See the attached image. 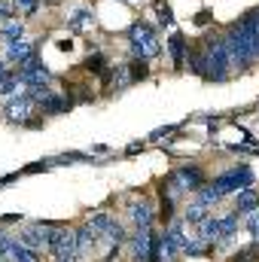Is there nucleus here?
Here are the masks:
<instances>
[{
	"label": "nucleus",
	"instance_id": "nucleus-1",
	"mask_svg": "<svg viewBox=\"0 0 259 262\" xmlns=\"http://www.w3.org/2000/svg\"><path fill=\"white\" fill-rule=\"evenodd\" d=\"M128 43H131V52H134V58H140V61H146V58H153V55H159V52H162V43H159L156 31H153L146 21H137V25H131Z\"/></svg>",
	"mask_w": 259,
	"mask_h": 262
},
{
	"label": "nucleus",
	"instance_id": "nucleus-2",
	"mask_svg": "<svg viewBox=\"0 0 259 262\" xmlns=\"http://www.w3.org/2000/svg\"><path fill=\"white\" fill-rule=\"evenodd\" d=\"M229 49H226V37L223 40H210L207 43V49H204V73L201 76H207V79H226L229 76Z\"/></svg>",
	"mask_w": 259,
	"mask_h": 262
},
{
	"label": "nucleus",
	"instance_id": "nucleus-3",
	"mask_svg": "<svg viewBox=\"0 0 259 262\" xmlns=\"http://www.w3.org/2000/svg\"><path fill=\"white\" fill-rule=\"evenodd\" d=\"M198 189H204V171L198 165H180L168 177V198L180 195V192H198Z\"/></svg>",
	"mask_w": 259,
	"mask_h": 262
},
{
	"label": "nucleus",
	"instance_id": "nucleus-4",
	"mask_svg": "<svg viewBox=\"0 0 259 262\" xmlns=\"http://www.w3.org/2000/svg\"><path fill=\"white\" fill-rule=\"evenodd\" d=\"M220 195H229V192H244V189H250L253 186V171L247 168V165H241V168H232V171H226V174H220L213 183H210Z\"/></svg>",
	"mask_w": 259,
	"mask_h": 262
},
{
	"label": "nucleus",
	"instance_id": "nucleus-5",
	"mask_svg": "<svg viewBox=\"0 0 259 262\" xmlns=\"http://www.w3.org/2000/svg\"><path fill=\"white\" fill-rule=\"evenodd\" d=\"M49 76H52L49 67L43 64L40 58H31L28 64H21V70H18V82L28 85V89H40V85H46Z\"/></svg>",
	"mask_w": 259,
	"mask_h": 262
},
{
	"label": "nucleus",
	"instance_id": "nucleus-6",
	"mask_svg": "<svg viewBox=\"0 0 259 262\" xmlns=\"http://www.w3.org/2000/svg\"><path fill=\"white\" fill-rule=\"evenodd\" d=\"M31 110H34V98H31L28 92L12 95V98L6 101V119H9V122H25V119L31 116Z\"/></svg>",
	"mask_w": 259,
	"mask_h": 262
},
{
	"label": "nucleus",
	"instance_id": "nucleus-7",
	"mask_svg": "<svg viewBox=\"0 0 259 262\" xmlns=\"http://www.w3.org/2000/svg\"><path fill=\"white\" fill-rule=\"evenodd\" d=\"M153 241H156L153 229H137V232L131 235V253H134V259L149 262V256H153Z\"/></svg>",
	"mask_w": 259,
	"mask_h": 262
},
{
	"label": "nucleus",
	"instance_id": "nucleus-8",
	"mask_svg": "<svg viewBox=\"0 0 259 262\" xmlns=\"http://www.w3.org/2000/svg\"><path fill=\"white\" fill-rule=\"evenodd\" d=\"M31 58H37V43H31V40L6 43V61H18V67H21V64H28Z\"/></svg>",
	"mask_w": 259,
	"mask_h": 262
},
{
	"label": "nucleus",
	"instance_id": "nucleus-9",
	"mask_svg": "<svg viewBox=\"0 0 259 262\" xmlns=\"http://www.w3.org/2000/svg\"><path fill=\"white\" fill-rule=\"evenodd\" d=\"M18 244H25L28 250H40L43 244L49 247V229H43V226H34V229H25L21 235H18Z\"/></svg>",
	"mask_w": 259,
	"mask_h": 262
},
{
	"label": "nucleus",
	"instance_id": "nucleus-10",
	"mask_svg": "<svg viewBox=\"0 0 259 262\" xmlns=\"http://www.w3.org/2000/svg\"><path fill=\"white\" fill-rule=\"evenodd\" d=\"M259 210V192L256 189H244L235 198V213H256Z\"/></svg>",
	"mask_w": 259,
	"mask_h": 262
},
{
	"label": "nucleus",
	"instance_id": "nucleus-11",
	"mask_svg": "<svg viewBox=\"0 0 259 262\" xmlns=\"http://www.w3.org/2000/svg\"><path fill=\"white\" fill-rule=\"evenodd\" d=\"M131 220H134L137 229H153V207H149L146 201L131 204Z\"/></svg>",
	"mask_w": 259,
	"mask_h": 262
},
{
	"label": "nucleus",
	"instance_id": "nucleus-12",
	"mask_svg": "<svg viewBox=\"0 0 259 262\" xmlns=\"http://www.w3.org/2000/svg\"><path fill=\"white\" fill-rule=\"evenodd\" d=\"M95 241H98V232L92 229V226H82L79 232H76V247H79V259L95 247Z\"/></svg>",
	"mask_w": 259,
	"mask_h": 262
},
{
	"label": "nucleus",
	"instance_id": "nucleus-13",
	"mask_svg": "<svg viewBox=\"0 0 259 262\" xmlns=\"http://www.w3.org/2000/svg\"><path fill=\"white\" fill-rule=\"evenodd\" d=\"M21 34H25V25H21L18 18H9V21H0V37H3V40H9V43H15V40H21Z\"/></svg>",
	"mask_w": 259,
	"mask_h": 262
},
{
	"label": "nucleus",
	"instance_id": "nucleus-14",
	"mask_svg": "<svg viewBox=\"0 0 259 262\" xmlns=\"http://www.w3.org/2000/svg\"><path fill=\"white\" fill-rule=\"evenodd\" d=\"M168 52H171L174 67H180V64H183V58H186V40H183L180 34H174V37L168 40Z\"/></svg>",
	"mask_w": 259,
	"mask_h": 262
},
{
	"label": "nucleus",
	"instance_id": "nucleus-15",
	"mask_svg": "<svg viewBox=\"0 0 259 262\" xmlns=\"http://www.w3.org/2000/svg\"><path fill=\"white\" fill-rule=\"evenodd\" d=\"M40 107H43V113H49V116H52V113H61V110H67V107H70V101H67V98H58V95L52 92V95H49Z\"/></svg>",
	"mask_w": 259,
	"mask_h": 262
},
{
	"label": "nucleus",
	"instance_id": "nucleus-16",
	"mask_svg": "<svg viewBox=\"0 0 259 262\" xmlns=\"http://www.w3.org/2000/svg\"><path fill=\"white\" fill-rule=\"evenodd\" d=\"M201 238H204L207 244H213V241H220V220H213V216H207V220L201 223Z\"/></svg>",
	"mask_w": 259,
	"mask_h": 262
},
{
	"label": "nucleus",
	"instance_id": "nucleus-17",
	"mask_svg": "<svg viewBox=\"0 0 259 262\" xmlns=\"http://www.w3.org/2000/svg\"><path fill=\"white\" fill-rule=\"evenodd\" d=\"M235 229H238V213H226V216H220V241L232 238Z\"/></svg>",
	"mask_w": 259,
	"mask_h": 262
},
{
	"label": "nucleus",
	"instance_id": "nucleus-18",
	"mask_svg": "<svg viewBox=\"0 0 259 262\" xmlns=\"http://www.w3.org/2000/svg\"><path fill=\"white\" fill-rule=\"evenodd\" d=\"M207 210H210V207H204V204H198V201H195V204H189V207H186L183 220H186V223H198V226H201V223H204V220L210 216Z\"/></svg>",
	"mask_w": 259,
	"mask_h": 262
},
{
	"label": "nucleus",
	"instance_id": "nucleus-19",
	"mask_svg": "<svg viewBox=\"0 0 259 262\" xmlns=\"http://www.w3.org/2000/svg\"><path fill=\"white\" fill-rule=\"evenodd\" d=\"M18 85H21V82H18V73H12V70H9V73L0 79V98L15 95V92H18Z\"/></svg>",
	"mask_w": 259,
	"mask_h": 262
},
{
	"label": "nucleus",
	"instance_id": "nucleus-20",
	"mask_svg": "<svg viewBox=\"0 0 259 262\" xmlns=\"http://www.w3.org/2000/svg\"><path fill=\"white\" fill-rule=\"evenodd\" d=\"M12 262H37V253L34 250H28L25 244H18V238H15V250H12Z\"/></svg>",
	"mask_w": 259,
	"mask_h": 262
},
{
	"label": "nucleus",
	"instance_id": "nucleus-21",
	"mask_svg": "<svg viewBox=\"0 0 259 262\" xmlns=\"http://www.w3.org/2000/svg\"><path fill=\"white\" fill-rule=\"evenodd\" d=\"M204 250H207V241L198 235V238H189V241H186V250H183V253H186V256H201Z\"/></svg>",
	"mask_w": 259,
	"mask_h": 262
},
{
	"label": "nucleus",
	"instance_id": "nucleus-22",
	"mask_svg": "<svg viewBox=\"0 0 259 262\" xmlns=\"http://www.w3.org/2000/svg\"><path fill=\"white\" fill-rule=\"evenodd\" d=\"M89 18H92V12H89V9H76V12H73V18H70L67 25H70L73 31H82V28L89 25Z\"/></svg>",
	"mask_w": 259,
	"mask_h": 262
},
{
	"label": "nucleus",
	"instance_id": "nucleus-23",
	"mask_svg": "<svg viewBox=\"0 0 259 262\" xmlns=\"http://www.w3.org/2000/svg\"><path fill=\"white\" fill-rule=\"evenodd\" d=\"M12 250H15V238H12V235H6V232H0V256H3V259H9V256H12Z\"/></svg>",
	"mask_w": 259,
	"mask_h": 262
},
{
	"label": "nucleus",
	"instance_id": "nucleus-24",
	"mask_svg": "<svg viewBox=\"0 0 259 262\" xmlns=\"http://www.w3.org/2000/svg\"><path fill=\"white\" fill-rule=\"evenodd\" d=\"M232 262H259V250L256 247H244V250H238Z\"/></svg>",
	"mask_w": 259,
	"mask_h": 262
},
{
	"label": "nucleus",
	"instance_id": "nucleus-25",
	"mask_svg": "<svg viewBox=\"0 0 259 262\" xmlns=\"http://www.w3.org/2000/svg\"><path fill=\"white\" fill-rule=\"evenodd\" d=\"M15 9H18V6H15V0H0V21H9Z\"/></svg>",
	"mask_w": 259,
	"mask_h": 262
},
{
	"label": "nucleus",
	"instance_id": "nucleus-26",
	"mask_svg": "<svg viewBox=\"0 0 259 262\" xmlns=\"http://www.w3.org/2000/svg\"><path fill=\"white\" fill-rule=\"evenodd\" d=\"M15 6H18L25 15H34V12L40 9V0H15Z\"/></svg>",
	"mask_w": 259,
	"mask_h": 262
},
{
	"label": "nucleus",
	"instance_id": "nucleus-27",
	"mask_svg": "<svg viewBox=\"0 0 259 262\" xmlns=\"http://www.w3.org/2000/svg\"><path fill=\"white\" fill-rule=\"evenodd\" d=\"M156 9H159V21H162V25H171V21H174V18H171V9H168L165 3H159Z\"/></svg>",
	"mask_w": 259,
	"mask_h": 262
},
{
	"label": "nucleus",
	"instance_id": "nucleus-28",
	"mask_svg": "<svg viewBox=\"0 0 259 262\" xmlns=\"http://www.w3.org/2000/svg\"><path fill=\"white\" fill-rule=\"evenodd\" d=\"M247 229H250V235H253V238H259V210H256V213H250Z\"/></svg>",
	"mask_w": 259,
	"mask_h": 262
},
{
	"label": "nucleus",
	"instance_id": "nucleus-29",
	"mask_svg": "<svg viewBox=\"0 0 259 262\" xmlns=\"http://www.w3.org/2000/svg\"><path fill=\"white\" fill-rule=\"evenodd\" d=\"M6 73H9V70H6V64H3V61H0V79H3V76H6Z\"/></svg>",
	"mask_w": 259,
	"mask_h": 262
}]
</instances>
